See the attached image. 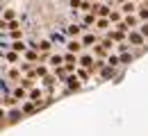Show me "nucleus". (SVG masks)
<instances>
[{
    "mask_svg": "<svg viewBox=\"0 0 148 136\" xmlns=\"http://www.w3.org/2000/svg\"><path fill=\"white\" fill-rule=\"evenodd\" d=\"M128 41L132 43V45H141V43H144V37H141V32H132V34L128 37Z\"/></svg>",
    "mask_w": 148,
    "mask_h": 136,
    "instance_id": "nucleus-1",
    "label": "nucleus"
},
{
    "mask_svg": "<svg viewBox=\"0 0 148 136\" xmlns=\"http://www.w3.org/2000/svg\"><path fill=\"white\" fill-rule=\"evenodd\" d=\"M66 82H69V89H71V91H77V89L82 86V84H80V77H77V75H75V77H69Z\"/></svg>",
    "mask_w": 148,
    "mask_h": 136,
    "instance_id": "nucleus-2",
    "label": "nucleus"
},
{
    "mask_svg": "<svg viewBox=\"0 0 148 136\" xmlns=\"http://www.w3.org/2000/svg\"><path fill=\"white\" fill-rule=\"evenodd\" d=\"M66 48H69V50H71V52H80V50H82V41H69V45H66Z\"/></svg>",
    "mask_w": 148,
    "mask_h": 136,
    "instance_id": "nucleus-3",
    "label": "nucleus"
},
{
    "mask_svg": "<svg viewBox=\"0 0 148 136\" xmlns=\"http://www.w3.org/2000/svg\"><path fill=\"white\" fill-rule=\"evenodd\" d=\"M110 39H112V41H123V39H125V32L114 30V32H110Z\"/></svg>",
    "mask_w": 148,
    "mask_h": 136,
    "instance_id": "nucleus-4",
    "label": "nucleus"
},
{
    "mask_svg": "<svg viewBox=\"0 0 148 136\" xmlns=\"http://www.w3.org/2000/svg\"><path fill=\"white\" fill-rule=\"evenodd\" d=\"M80 66H84V68H91V66H93V57L84 55V57L80 59Z\"/></svg>",
    "mask_w": 148,
    "mask_h": 136,
    "instance_id": "nucleus-5",
    "label": "nucleus"
},
{
    "mask_svg": "<svg viewBox=\"0 0 148 136\" xmlns=\"http://www.w3.org/2000/svg\"><path fill=\"white\" fill-rule=\"evenodd\" d=\"M41 95H43V93H41L39 89H32V93H30V100H32V102H37V104H39V100H41Z\"/></svg>",
    "mask_w": 148,
    "mask_h": 136,
    "instance_id": "nucleus-6",
    "label": "nucleus"
},
{
    "mask_svg": "<svg viewBox=\"0 0 148 136\" xmlns=\"http://www.w3.org/2000/svg\"><path fill=\"white\" fill-rule=\"evenodd\" d=\"M66 32H69V37H77V34L82 32V27H77V25H69V30H66Z\"/></svg>",
    "mask_w": 148,
    "mask_h": 136,
    "instance_id": "nucleus-7",
    "label": "nucleus"
},
{
    "mask_svg": "<svg viewBox=\"0 0 148 136\" xmlns=\"http://www.w3.org/2000/svg\"><path fill=\"white\" fill-rule=\"evenodd\" d=\"M50 48H53V43H50V41H41V43L37 45V50H43V52H48Z\"/></svg>",
    "mask_w": 148,
    "mask_h": 136,
    "instance_id": "nucleus-8",
    "label": "nucleus"
},
{
    "mask_svg": "<svg viewBox=\"0 0 148 136\" xmlns=\"http://www.w3.org/2000/svg\"><path fill=\"white\" fill-rule=\"evenodd\" d=\"M12 48H14V52H23V50H25V43H23V41H14Z\"/></svg>",
    "mask_w": 148,
    "mask_h": 136,
    "instance_id": "nucleus-9",
    "label": "nucleus"
},
{
    "mask_svg": "<svg viewBox=\"0 0 148 136\" xmlns=\"http://www.w3.org/2000/svg\"><path fill=\"white\" fill-rule=\"evenodd\" d=\"M119 61H121V59L116 57V55H110V57H107V66H112V68H114V66H119Z\"/></svg>",
    "mask_w": 148,
    "mask_h": 136,
    "instance_id": "nucleus-10",
    "label": "nucleus"
},
{
    "mask_svg": "<svg viewBox=\"0 0 148 136\" xmlns=\"http://www.w3.org/2000/svg\"><path fill=\"white\" fill-rule=\"evenodd\" d=\"M121 12H123V14H132V12H134V5H132V2H125V5H123V9H121Z\"/></svg>",
    "mask_w": 148,
    "mask_h": 136,
    "instance_id": "nucleus-11",
    "label": "nucleus"
},
{
    "mask_svg": "<svg viewBox=\"0 0 148 136\" xmlns=\"http://www.w3.org/2000/svg\"><path fill=\"white\" fill-rule=\"evenodd\" d=\"M16 100H18V97H5V100H2V104H5V107H14V104H16Z\"/></svg>",
    "mask_w": 148,
    "mask_h": 136,
    "instance_id": "nucleus-12",
    "label": "nucleus"
},
{
    "mask_svg": "<svg viewBox=\"0 0 148 136\" xmlns=\"http://www.w3.org/2000/svg\"><path fill=\"white\" fill-rule=\"evenodd\" d=\"M91 43H96V37H93V34H87V37L82 39V45H91Z\"/></svg>",
    "mask_w": 148,
    "mask_h": 136,
    "instance_id": "nucleus-13",
    "label": "nucleus"
},
{
    "mask_svg": "<svg viewBox=\"0 0 148 136\" xmlns=\"http://www.w3.org/2000/svg\"><path fill=\"white\" fill-rule=\"evenodd\" d=\"M112 75H114V68H112V66H105V68H103V77L107 79V77H112Z\"/></svg>",
    "mask_w": 148,
    "mask_h": 136,
    "instance_id": "nucleus-14",
    "label": "nucleus"
},
{
    "mask_svg": "<svg viewBox=\"0 0 148 136\" xmlns=\"http://www.w3.org/2000/svg\"><path fill=\"white\" fill-rule=\"evenodd\" d=\"M110 23H121V14H119V12H112L110 14Z\"/></svg>",
    "mask_w": 148,
    "mask_h": 136,
    "instance_id": "nucleus-15",
    "label": "nucleus"
},
{
    "mask_svg": "<svg viewBox=\"0 0 148 136\" xmlns=\"http://www.w3.org/2000/svg\"><path fill=\"white\" fill-rule=\"evenodd\" d=\"M123 23H125L128 27H134V25H137V18H134V16H125V20H123Z\"/></svg>",
    "mask_w": 148,
    "mask_h": 136,
    "instance_id": "nucleus-16",
    "label": "nucleus"
},
{
    "mask_svg": "<svg viewBox=\"0 0 148 136\" xmlns=\"http://www.w3.org/2000/svg\"><path fill=\"white\" fill-rule=\"evenodd\" d=\"M50 64H53L55 68H59V64H62V57H59V55H53V57H50Z\"/></svg>",
    "mask_w": 148,
    "mask_h": 136,
    "instance_id": "nucleus-17",
    "label": "nucleus"
},
{
    "mask_svg": "<svg viewBox=\"0 0 148 136\" xmlns=\"http://www.w3.org/2000/svg\"><path fill=\"white\" fill-rule=\"evenodd\" d=\"M96 9H98V14H100V16H110V9H107L105 5H100V7H96Z\"/></svg>",
    "mask_w": 148,
    "mask_h": 136,
    "instance_id": "nucleus-18",
    "label": "nucleus"
},
{
    "mask_svg": "<svg viewBox=\"0 0 148 136\" xmlns=\"http://www.w3.org/2000/svg\"><path fill=\"white\" fill-rule=\"evenodd\" d=\"M96 25H98V30H107V25H110V20L100 18V20H98V23H96Z\"/></svg>",
    "mask_w": 148,
    "mask_h": 136,
    "instance_id": "nucleus-19",
    "label": "nucleus"
},
{
    "mask_svg": "<svg viewBox=\"0 0 148 136\" xmlns=\"http://www.w3.org/2000/svg\"><path fill=\"white\" fill-rule=\"evenodd\" d=\"M21 84H23L25 89H32V84H34V82H32V77H25V79H21Z\"/></svg>",
    "mask_w": 148,
    "mask_h": 136,
    "instance_id": "nucleus-20",
    "label": "nucleus"
},
{
    "mask_svg": "<svg viewBox=\"0 0 148 136\" xmlns=\"http://www.w3.org/2000/svg\"><path fill=\"white\" fill-rule=\"evenodd\" d=\"M93 20H96V14H87L84 16V25H91Z\"/></svg>",
    "mask_w": 148,
    "mask_h": 136,
    "instance_id": "nucleus-21",
    "label": "nucleus"
},
{
    "mask_svg": "<svg viewBox=\"0 0 148 136\" xmlns=\"http://www.w3.org/2000/svg\"><path fill=\"white\" fill-rule=\"evenodd\" d=\"M139 18H141V20H148V7L139 9Z\"/></svg>",
    "mask_w": 148,
    "mask_h": 136,
    "instance_id": "nucleus-22",
    "label": "nucleus"
},
{
    "mask_svg": "<svg viewBox=\"0 0 148 136\" xmlns=\"http://www.w3.org/2000/svg\"><path fill=\"white\" fill-rule=\"evenodd\" d=\"M14 97H18V100H25V91H23V89H16V91H14Z\"/></svg>",
    "mask_w": 148,
    "mask_h": 136,
    "instance_id": "nucleus-23",
    "label": "nucleus"
},
{
    "mask_svg": "<svg viewBox=\"0 0 148 136\" xmlns=\"http://www.w3.org/2000/svg\"><path fill=\"white\" fill-rule=\"evenodd\" d=\"M46 73H48L46 66H39V68H37V75H39V77H46Z\"/></svg>",
    "mask_w": 148,
    "mask_h": 136,
    "instance_id": "nucleus-24",
    "label": "nucleus"
},
{
    "mask_svg": "<svg viewBox=\"0 0 148 136\" xmlns=\"http://www.w3.org/2000/svg\"><path fill=\"white\" fill-rule=\"evenodd\" d=\"M139 32H141V37H144V39H148V23L141 25V30H139Z\"/></svg>",
    "mask_w": 148,
    "mask_h": 136,
    "instance_id": "nucleus-25",
    "label": "nucleus"
},
{
    "mask_svg": "<svg viewBox=\"0 0 148 136\" xmlns=\"http://www.w3.org/2000/svg\"><path fill=\"white\" fill-rule=\"evenodd\" d=\"M23 111H25V114H30V111H34V104H32V102H27V104H23Z\"/></svg>",
    "mask_w": 148,
    "mask_h": 136,
    "instance_id": "nucleus-26",
    "label": "nucleus"
},
{
    "mask_svg": "<svg viewBox=\"0 0 148 136\" xmlns=\"http://www.w3.org/2000/svg\"><path fill=\"white\" fill-rule=\"evenodd\" d=\"M5 20H14V9H7L5 12Z\"/></svg>",
    "mask_w": 148,
    "mask_h": 136,
    "instance_id": "nucleus-27",
    "label": "nucleus"
},
{
    "mask_svg": "<svg viewBox=\"0 0 148 136\" xmlns=\"http://www.w3.org/2000/svg\"><path fill=\"white\" fill-rule=\"evenodd\" d=\"M75 73H77L80 79H89V73H87V70H75Z\"/></svg>",
    "mask_w": 148,
    "mask_h": 136,
    "instance_id": "nucleus-28",
    "label": "nucleus"
},
{
    "mask_svg": "<svg viewBox=\"0 0 148 136\" xmlns=\"http://www.w3.org/2000/svg\"><path fill=\"white\" fill-rule=\"evenodd\" d=\"M7 59H9V61H18V52H9Z\"/></svg>",
    "mask_w": 148,
    "mask_h": 136,
    "instance_id": "nucleus-29",
    "label": "nucleus"
},
{
    "mask_svg": "<svg viewBox=\"0 0 148 136\" xmlns=\"http://www.w3.org/2000/svg\"><path fill=\"white\" fill-rule=\"evenodd\" d=\"M105 52H107V50H105L103 45H98V48H96V55H100V57H105Z\"/></svg>",
    "mask_w": 148,
    "mask_h": 136,
    "instance_id": "nucleus-30",
    "label": "nucleus"
},
{
    "mask_svg": "<svg viewBox=\"0 0 148 136\" xmlns=\"http://www.w3.org/2000/svg\"><path fill=\"white\" fill-rule=\"evenodd\" d=\"M21 25L18 23H16V20H9V30H12V32H14V30H18Z\"/></svg>",
    "mask_w": 148,
    "mask_h": 136,
    "instance_id": "nucleus-31",
    "label": "nucleus"
},
{
    "mask_svg": "<svg viewBox=\"0 0 148 136\" xmlns=\"http://www.w3.org/2000/svg\"><path fill=\"white\" fill-rule=\"evenodd\" d=\"M121 61H123V64H130V61H132V57H130V55H123V57H121Z\"/></svg>",
    "mask_w": 148,
    "mask_h": 136,
    "instance_id": "nucleus-32",
    "label": "nucleus"
},
{
    "mask_svg": "<svg viewBox=\"0 0 148 136\" xmlns=\"http://www.w3.org/2000/svg\"><path fill=\"white\" fill-rule=\"evenodd\" d=\"M80 5H82L80 0H71V7H73V9H75V7H80Z\"/></svg>",
    "mask_w": 148,
    "mask_h": 136,
    "instance_id": "nucleus-33",
    "label": "nucleus"
},
{
    "mask_svg": "<svg viewBox=\"0 0 148 136\" xmlns=\"http://www.w3.org/2000/svg\"><path fill=\"white\" fill-rule=\"evenodd\" d=\"M7 116V114H5V109H0V122H2V118Z\"/></svg>",
    "mask_w": 148,
    "mask_h": 136,
    "instance_id": "nucleus-34",
    "label": "nucleus"
},
{
    "mask_svg": "<svg viewBox=\"0 0 148 136\" xmlns=\"http://www.w3.org/2000/svg\"><path fill=\"white\" fill-rule=\"evenodd\" d=\"M0 104H2V100H0Z\"/></svg>",
    "mask_w": 148,
    "mask_h": 136,
    "instance_id": "nucleus-35",
    "label": "nucleus"
}]
</instances>
